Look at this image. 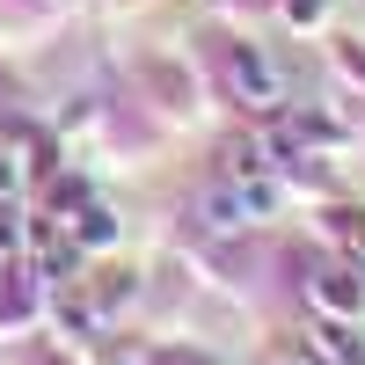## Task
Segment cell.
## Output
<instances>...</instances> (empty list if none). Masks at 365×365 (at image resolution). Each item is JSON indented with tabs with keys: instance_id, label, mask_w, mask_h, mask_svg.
I'll use <instances>...</instances> for the list:
<instances>
[{
	"instance_id": "obj_6",
	"label": "cell",
	"mask_w": 365,
	"mask_h": 365,
	"mask_svg": "<svg viewBox=\"0 0 365 365\" xmlns=\"http://www.w3.org/2000/svg\"><path fill=\"white\" fill-rule=\"evenodd\" d=\"M270 365H307V358H299V351H278V358H270Z\"/></svg>"
},
{
	"instance_id": "obj_5",
	"label": "cell",
	"mask_w": 365,
	"mask_h": 365,
	"mask_svg": "<svg viewBox=\"0 0 365 365\" xmlns=\"http://www.w3.org/2000/svg\"><path fill=\"white\" fill-rule=\"evenodd\" d=\"M0 249H15V227H8V212H0Z\"/></svg>"
},
{
	"instance_id": "obj_2",
	"label": "cell",
	"mask_w": 365,
	"mask_h": 365,
	"mask_svg": "<svg viewBox=\"0 0 365 365\" xmlns=\"http://www.w3.org/2000/svg\"><path fill=\"white\" fill-rule=\"evenodd\" d=\"M314 299H322V307H336V314L351 322V314H358V299H365V292H358L351 278H322V285H314Z\"/></svg>"
},
{
	"instance_id": "obj_3",
	"label": "cell",
	"mask_w": 365,
	"mask_h": 365,
	"mask_svg": "<svg viewBox=\"0 0 365 365\" xmlns=\"http://www.w3.org/2000/svg\"><path fill=\"white\" fill-rule=\"evenodd\" d=\"M110 234H117V227H110V212H103V205H88V212H81V241H96V249H103Z\"/></svg>"
},
{
	"instance_id": "obj_4",
	"label": "cell",
	"mask_w": 365,
	"mask_h": 365,
	"mask_svg": "<svg viewBox=\"0 0 365 365\" xmlns=\"http://www.w3.org/2000/svg\"><path fill=\"white\" fill-rule=\"evenodd\" d=\"M15 182H22V168H15L8 154H0V190H15Z\"/></svg>"
},
{
	"instance_id": "obj_1",
	"label": "cell",
	"mask_w": 365,
	"mask_h": 365,
	"mask_svg": "<svg viewBox=\"0 0 365 365\" xmlns=\"http://www.w3.org/2000/svg\"><path fill=\"white\" fill-rule=\"evenodd\" d=\"M314 344H322L329 365H365V336H358L344 314H336V322H322V336H314Z\"/></svg>"
}]
</instances>
